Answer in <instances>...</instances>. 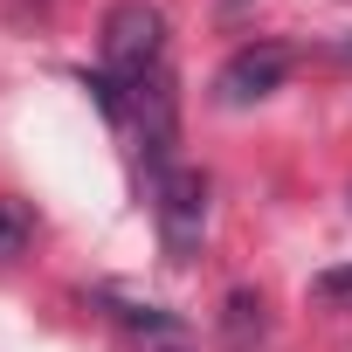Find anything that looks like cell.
Returning <instances> with one entry per match:
<instances>
[{
    "mask_svg": "<svg viewBox=\"0 0 352 352\" xmlns=\"http://www.w3.org/2000/svg\"><path fill=\"white\" fill-rule=\"evenodd\" d=\"M159 63H166V14L152 0H118L104 21V76L138 90L159 76Z\"/></svg>",
    "mask_w": 352,
    "mask_h": 352,
    "instance_id": "6da1fadb",
    "label": "cell"
},
{
    "mask_svg": "<svg viewBox=\"0 0 352 352\" xmlns=\"http://www.w3.org/2000/svg\"><path fill=\"white\" fill-rule=\"evenodd\" d=\"M152 214H159V242H166V256L187 263V256L201 249V235H208V180H201L194 166L159 173V180H152Z\"/></svg>",
    "mask_w": 352,
    "mask_h": 352,
    "instance_id": "7a4b0ae2",
    "label": "cell"
},
{
    "mask_svg": "<svg viewBox=\"0 0 352 352\" xmlns=\"http://www.w3.org/2000/svg\"><path fill=\"white\" fill-rule=\"evenodd\" d=\"M131 118H138V159L159 173H173V145H180V97H173V76L159 69L152 83L131 90Z\"/></svg>",
    "mask_w": 352,
    "mask_h": 352,
    "instance_id": "3957f363",
    "label": "cell"
},
{
    "mask_svg": "<svg viewBox=\"0 0 352 352\" xmlns=\"http://www.w3.org/2000/svg\"><path fill=\"white\" fill-rule=\"evenodd\" d=\"M283 76H290V49H276V42H249V49H235V56L221 63L214 97H221L228 111H242V104H263L270 90H283Z\"/></svg>",
    "mask_w": 352,
    "mask_h": 352,
    "instance_id": "277c9868",
    "label": "cell"
},
{
    "mask_svg": "<svg viewBox=\"0 0 352 352\" xmlns=\"http://www.w3.org/2000/svg\"><path fill=\"white\" fill-rule=\"evenodd\" d=\"M28 235H35L28 208H21V201H0V263H14V256L28 249Z\"/></svg>",
    "mask_w": 352,
    "mask_h": 352,
    "instance_id": "5b68a950",
    "label": "cell"
},
{
    "mask_svg": "<svg viewBox=\"0 0 352 352\" xmlns=\"http://www.w3.org/2000/svg\"><path fill=\"white\" fill-rule=\"evenodd\" d=\"M311 297H324V304H352V263L318 270V276H311Z\"/></svg>",
    "mask_w": 352,
    "mask_h": 352,
    "instance_id": "8992f818",
    "label": "cell"
},
{
    "mask_svg": "<svg viewBox=\"0 0 352 352\" xmlns=\"http://www.w3.org/2000/svg\"><path fill=\"white\" fill-rule=\"evenodd\" d=\"M118 318H124V324H145V331H173V318L152 311V304H118Z\"/></svg>",
    "mask_w": 352,
    "mask_h": 352,
    "instance_id": "52a82bcc",
    "label": "cell"
},
{
    "mask_svg": "<svg viewBox=\"0 0 352 352\" xmlns=\"http://www.w3.org/2000/svg\"><path fill=\"white\" fill-rule=\"evenodd\" d=\"M159 352H187V345H159Z\"/></svg>",
    "mask_w": 352,
    "mask_h": 352,
    "instance_id": "ba28073f",
    "label": "cell"
},
{
    "mask_svg": "<svg viewBox=\"0 0 352 352\" xmlns=\"http://www.w3.org/2000/svg\"><path fill=\"white\" fill-rule=\"evenodd\" d=\"M345 56H352V35H345Z\"/></svg>",
    "mask_w": 352,
    "mask_h": 352,
    "instance_id": "9c48e42d",
    "label": "cell"
}]
</instances>
